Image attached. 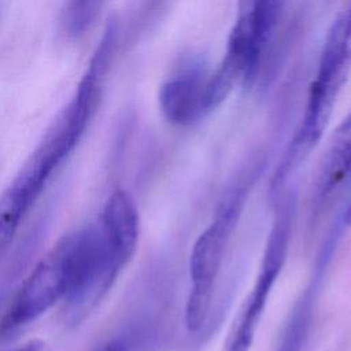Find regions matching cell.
Returning <instances> with one entry per match:
<instances>
[{
	"mask_svg": "<svg viewBox=\"0 0 351 351\" xmlns=\"http://www.w3.org/2000/svg\"><path fill=\"white\" fill-rule=\"evenodd\" d=\"M351 171V112L335 132L315 178V197L321 202L346 180Z\"/></svg>",
	"mask_w": 351,
	"mask_h": 351,
	"instance_id": "52a82bcc",
	"label": "cell"
},
{
	"mask_svg": "<svg viewBox=\"0 0 351 351\" xmlns=\"http://www.w3.org/2000/svg\"><path fill=\"white\" fill-rule=\"evenodd\" d=\"M100 351H126L123 344L119 343V341H112V343H108L107 346H104Z\"/></svg>",
	"mask_w": 351,
	"mask_h": 351,
	"instance_id": "30bf717a",
	"label": "cell"
},
{
	"mask_svg": "<svg viewBox=\"0 0 351 351\" xmlns=\"http://www.w3.org/2000/svg\"><path fill=\"white\" fill-rule=\"evenodd\" d=\"M100 244L93 226L62 237L21 284L0 319V337L36 321L58 302H69L95 280Z\"/></svg>",
	"mask_w": 351,
	"mask_h": 351,
	"instance_id": "6da1fadb",
	"label": "cell"
},
{
	"mask_svg": "<svg viewBox=\"0 0 351 351\" xmlns=\"http://www.w3.org/2000/svg\"><path fill=\"white\" fill-rule=\"evenodd\" d=\"M14 351H47L45 350V344L38 341V340H30L22 346H19L18 348H15Z\"/></svg>",
	"mask_w": 351,
	"mask_h": 351,
	"instance_id": "9c48e42d",
	"label": "cell"
},
{
	"mask_svg": "<svg viewBox=\"0 0 351 351\" xmlns=\"http://www.w3.org/2000/svg\"><path fill=\"white\" fill-rule=\"evenodd\" d=\"M107 0H69L62 14L63 32L78 38L92 29Z\"/></svg>",
	"mask_w": 351,
	"mask_h": 351,
	"instance_id": "ba28073f",
	"label": "cell"
},
{
	"mask_svg": "<svg viewBox=\"0 0 351 351\" xmlns=\"http://www.w3.org/2000/svg\"><path fill=\"white\" fill-rule=\"evenodd\" d=\"M289 225L288 211H284L274 221L263 254L259 274L256 276L255 282L236 318L225 351H250L255 337V330L266 307L267 298L285 259L289 239Z\"/></svg>",
	"mask_w": 351,
	"mask_h": 351,
	"instance_id": "277c9868",
	"label": "cell"
},
{
	"mask_svg": "<svg viewBox=\"0 0 351 351\" xmlns=\"http://www.w3.org/2000/svg\"><path fill=\"white\" fill-rule=\"evenodd\" d=\"M240 192L241 189L237 188L225 197L215 218L199 234L192 247L189 256L191 289L185 307V325L191 332L200 329L208 315L213 289L243 204Z\"/></svg>",
	"mask_w": 351,
	"mask_h": 351,
	"instance_id": "3957f363",
	"label": "cell"
},
{
	"mask_svg": "<svg viewBox=\"0 0 351 351\" xmlns=\"http://www.w3.org/2000/svg\"><path fill=\"white\" fill-rule=\"evenodd\" d=\"M351 69V4L336 18L325 40L317 78L311 86L303 122L277 171L276 181L287 177L319 140L333 104Z\"/></svg>",
	"mask_w": 351,
	"mask_h": 351,
	"instance_id": "7a4b0ae2",
	"label": "cell"
},
{
	"mask_svg": "<svg viewBox=\"0 0 351 351\" xmlns=\"http://www.w3.org/2000/svg\"><path fill=\"white\" fill-rule=\"evenodd\" d=\"M208 77L199 69H191L162 85L159 104L171 123L191 125L213 110L208 97Z\"/></svg>",
	"mask_w": 351,
	"mask_h": 351,
	"instance_id": "8992f818",
	"label": "cell"
},
{
	"mask_svg": "<svg viewBox=\"0 0 351 351\" xmlns=\"http://www.w3.org/2000/svg\"><path fill=\"white\" fill-rule=\"evenodd\" d=\"M99 229L107 254L121 273L133 258L140 236L138 211L126 191L117 189L110 195L101 211Z\"/></svg>",
	"mask_w": 351,
	"mask_h": 351,
	"instance_id": "5b68a950",
	"label": "cell"
}]
</instances>
